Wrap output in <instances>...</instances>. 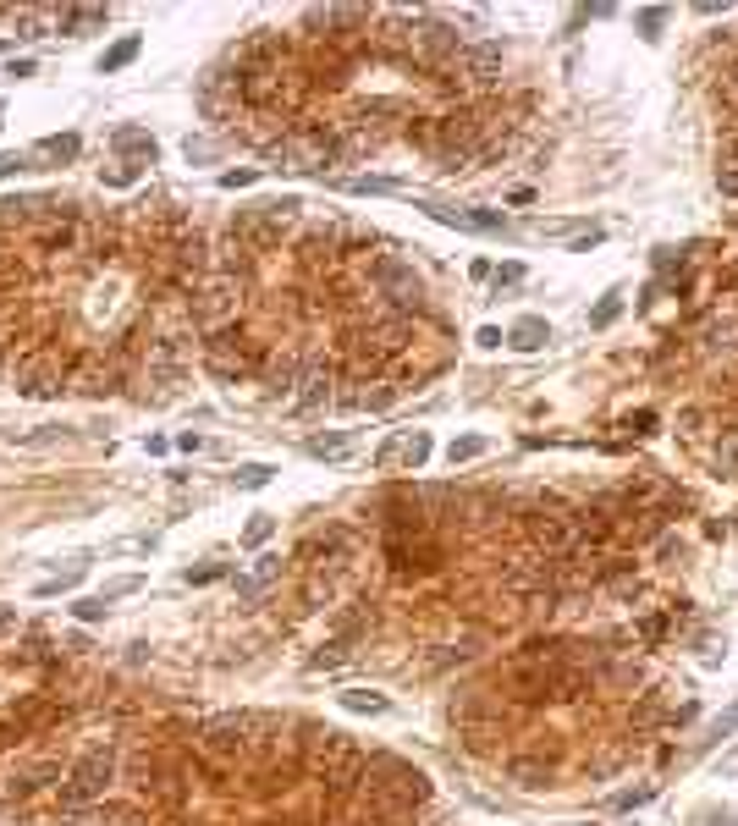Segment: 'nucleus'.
<instances>
[{
  "label": "nucleus",
  "instance_id": "f257e3e1",
  "mask_svg": "<svg viewBox=\"0 0 738 826\" xmlns=\"http://www.w3.org/2000/svg\"><path fill=\"white\" fill-rule=\"evenodd\" d=\"M408 144H419L441 171H463L479 161L485 149V133L469 111H446V116H413L408 121Z\"/></svg>",
  "mask_w": 738,
  "mask_h": 826
},
{
  "label": "nucleus",
  "instance_id": "f03ea898",
  "mask_svg": "<svg viewBox=\"0 0 738 826\" xmlns=\"http://www.w3.org/2000/svg\"><path fill=\"white\" fill-rule=\"evenodd\" d=\"M260 733H276V716H265V711H227V716L199 722L194 749H199V760L210 772H227V766H237V760L260 744Z\"/></svg>",
  "mask_w": 738,
  "mask_h": 826
},
{
  "label": "nucleus",
  "instance_id": "7ed1b4c3",
  "mask_svg": "<svg viewBox=\"0 0 738 826\" xmlns=\"http://www.w3.org/2000/svg\"><path fill=\"white\" fill-rule=\"evenodd\" d=\"M116 772H121V749L116 744H88L72 760V772L61 777V810L78 815L88 805H100L105 793H111V782H116Z\"/></svg>",
  "mask_w": 738,
  "mask_h": 826
},
{
  "label": "nucleus",
  "instance_id": "20e7f679",
  "mask_svg": "<svg viewBox=\"0 0 738 826\" xmlns=\"http://www.w3.org/2000/svg\"><path fill=\"white\" fill-rule=\"evenodd\" d=\"M204 364H210V375H215V380L237 386L243 375H253V369L265 364V353L248 342V331H243V326H215V331H210V342H204Z\"/></svg>",
  "mask_w": 738,
  "mask_h": 826
},
{
  "label": "nucleus",
  "instance_id": "39448f33",
  "mask_svg": "<svg viewBox=\"0 0 738 826\" xmlns=\"http://www.w3.org/2000/svg\"><path fill=\"white\" fill-rule=\"evenodd\" d=\"M408 22V55L419 61V67H452V55L463 50V39H458V28L452 22H435V17H425V12H413V17H402Z\"/></svg>",
  "mask_w": 738,
  "mask_h": 826
},
{
  "label": "nucleus",
  "instance_id": "423d86ee",
  "mask_svg": "<svg viewBox=\"0 0 738 826\" xmlns=\"http://www.w3.org/2000/svg\"><path fill=\"white\" fill-rule=\"evenodd\" d=\"M298 199L286 194V199H270V204H260V210H243L237 215V227H232V237L243 243V248H270V243H281V232L298 220Z\"/></svg>",
  "mask_w": 738,
  "mask_h": 826
},
{
  "label": "nucleus",
  "instance_id": "0eeeda50",
  "mask_svg": "<svg viewBox=\"0 0 738 826\" xmlns=\"http://www.w3.org/2000/svg\"><path fill=\"white\" fill-rule=\"evenodd\" d=\"M67 364H61V353H50V347H39V353H22L17 369H12V386L22 397H55V392H67Z\"/></svg>",
  "mask_w": 738,
  "mask_h": 826
},
{
  "label": "nucleus",
  "instance_id": "6e6552de",
  "mask_svg": "<svg viewBox=\"0 0 738 826\" xmlns=\"http://www.w3.org/2000/svg\"><path fill=\"white\" fill-rule=\"evenodd\" d=\"M375 287L392 309H425V281L408 260H397V253H380L375 260Z\"/></svg>",
  "mask_w": 738,
  "mask_h": 826
},
{
  "label": "nucleus",
  "instance_id": "1a4fd4ad",
  "mask_svg": "<svg viewBox=\"0 0 738 826\" xmlns=\"http://www.w3.org/2000/svg\"><path fill=\"white\" fill-rule=\"evenodd\" d=\"M386 562H392V574H397V579H430L446 557H441V540H430V534H408V540H386Z\"/></svg>",
  "mask_w": 738,
  "mask_h": 826
},
{
  "label": "nucleus",
  "instance_id": "9d476101",
  "mask_svg": "<svg viewBox=\"0 0 738 826\" xmlns=\"http://www.w3.org/2000/svg\"><path fill=\"white\" fill-rule=\"evenodd\" d=\"M34 243H39V253L45 260H61V253H78L83 248V215L72 210V204H55L39 227H34Z\"/></svg>",
  "mask_w": 738,
  "mask_h": 826
},
{
  "label": "nucleus",
  "instance_id": "9b49d317",
  "mask_svg": "<svg viewBox=\"0 0 738 826\" xmlns=\"http://www.w3.org/2000/svg\"><path fill=\"white\" fill-rule=\"evenodd\" d=\"M502 45L496 39H463V50L452 55V72L469 83V88H491L502 78Z\"/></svg>",
  "mask_w": 738,
  "mask_h": 826
},
{
  "label": "nucleus",
  "instance_id": "f8f14e48",
  "mask_svg": "<svg viewBox=\"0 0 738 826\" xmlns=\"http://www.w3.org/2000/svg\"><path fill=\"white\" fill-rule=\"evenodd\" d=\"M502 590L512 600H551L557 595V562H545V557H529L518 567H507L502 574Z\"/></svg>",
  "mask_w": 738,
  "mask_h": 826
},
{
  "label": "nucleus",
  "instance_id": "ddd939ff",
  "mask_svg": "<svg viewBox=\"0 0 738 826\" xmlns=\"http://www.w3.org/2000/svg\"><path fill=\"white\" fill-rule=\"evenodd\" d=\"M138 777H144L138 788L149 793L154 805H166V810H177V805H182V766H177L171 755H144Z\"/></svg>",
  "mask_w": 738,
  "mask_h": 826
},
{
  "label": "nucleus",
  "instance_id": "4468645a",
  "mask_svg": "<svg viewBox=\"0 0 738 826\" xmlns=\"http://www.w3.org/2000/svg\"><path fill=\"white\" fill-rule=\"evenodd\" d=\"M309 749H314V766H319V777H326V772H352V766H364V749L352 744L347 733H336V727H326V733H314V739H309Z\"/></svg>",
  "mask_w": 738,
  "mask_h": 826
},
{
  "label": "nucleus",
  "instance_id": "2eb2a0df",
  "mask_svg": "<svg viewBox=\"0 0 738 826\" xmlns=\"http://www.w3.org/2000/svg\"><path fill=\"white\" fill-rule=\"evenodd\" d=\"M336 369L331 364H309L303 375H298V392H293V402L303 408V413H314V408H331L336 402Z\"/></svg>",
  "mask_w": 738,
  "mask_h": 826
},
{
  "label": "nucleus",
  "instance_id": "dca6fc26",
  "mask_svg": "<svg viewBox=\"0 0 738 826\" xmlns=\"http://www.w3.org/2000/svg\"><path fill=\"white\" fill-rule=\"evenodd\" d=\"M430 452H435V441H430L425 430H408V435H392L386 447L375 452V468H392V463H408V468H425V463H430Z\"/></svg>",
  "mask_w": 738,
  "mask_h": 826
},
{
  "label": "nucleus",
  "instance_id": "f3484780",
  "mask_svg": "<svg viewBox=\"0 0 738 826\" xmlns=\"http://www.w3.org/2000/svg\"><path fill=\"white\" fill-rule=\"evenodd\" d=\"M121 386V369L116 364H105V359H78V369H72V380H67V392H78V397H105V392H116Z\"/></svg>",
  "mask_w": 738,
  "mask_h": 826
},
{
  "label": "nucleus",
  "instance_id": "a211bd4d",
  "mask_svg": "<svg viewBox=\"0 0 738 826\" xmlns=\"http://www.w3.org/2000/svg\"><path fill=\"white\" fill-rule=\"evenodd\" d=\"M369 22V12L364 6H309L303 12V28H326V34H319V39H342V28H364Z\"/></svg>",
  "mask_w": 738,
  "mask_h": 826
},
{
  "label": "nucleus",
  "instance_id": "6ab92c4d",
  "mask_svg": "<svg viewBox=\"0 0 738 826\" xmlns=\"http://www.w3.org/2000/svg\"><path fill=\"white\" fill-rule=\"evenodd\" d=\"M435 220H446V227H458V232H507V220L496 210H452V204H425Z\"/></svg>",
  "mask_w": 738,
  "mask_h": 826
},
{
  "label": "nucleus",
  "instance_id": "aec40b11",
  "mask_svg": "<svg viewBox=\"0 0 738 826\" xmlns=\"http://www.w3.org/2000/svg\"><path fill=\"white\" fill-rule=\"evenodd\" d=\"M298 359L293 353H265V364H260V380H265V392L270 397H293L298 392Z\"/></svg>",
  "mask_w": 738,
  "mask_h": 826
},
{
  "label": "nucleus",
  "instance_id": "412c9836",
  "mask_svg": "<svg viewBox=\"0 0 738 826\" xmlns=\"http://www.w3.org/2000/svg\"><path fill=\"white\" fill-rule=\"evenodd\" d=\"M507 777L518 782V788H551L557 782V772H551V760H545V755H512L507 760Z\"/></svg>",
  "mask_w": 738,
  "mask_h": 826
},
{
  "label": "nucleus",
  "instance_id": "4be33fe9",
  "mask_svg": "<svg viewBox=\"0 0 738 826\" xmlns=\"http://www.w3.org/2000/svg\"><path fill=\"white\" fill-rule=\"evenodd\" d=\"M45 782H61V760H34L28 772H17L12 788H6V799H28V793H39Z\"/></svg>",
  "mask_w": 738,
  "mask_h": 826
},
{
  "label": "nucleus",
  "instance_id": "5701e85b",
  "mask_svg": "<svg viewBox=\"0 0 738 826\" xmlns=\"http://www.w3.org/2000/svg\"><path fill=\"white\" fill-rule=\"evenodd\" d=\"M111 144H116V154H121L127 166H138V161L149 166V161H154V138L144 133V127H116V133H111Z\"/></svg>",
  "mask_w": 738,
  "mask_h": 826
},
{
  "label": "nucleus",
  "instance_id": "b1692460",
  "mask_svg": "<svg viewBox=\"0 0 738 826\" xmlns=\"http://www.w3.org/2000/svg\"><path fill=\"white\" fill-rule=\"evenodd\" d=\"M61 34H88V28H105V6H61L55 12Z\"/></svg>",
  "mask_w": 738,
  "mask_h": 826
},
{
  "label": "nucleus",
  "instance_id": "393cba45",
  "mask_svg": "<svg viewBox=\"0 0 738 826\" xmlns=\"http://www.w3.org/2000/svg\"><path fill=\"white\" fill-rule=\"evenodd\" d=\"M507 342L518 347V353H540V347L551 342V326H545V320H535V314H524V320L507 331Z\"/></svg>",
  "mask_w": 738,
  "mask_h": 826
},
{
  "label": "nucleus",
  "instance_id": "a878e982",
  "mask_svg": "<svg viewBox=\"0 0 738 826\" xmlns=\"http://www.w3.org/2000/svg\"><path fill=\"white\" fill-rule=\"evenodd\" d=\"M78 133H55V138H39L34 149H28V161H61V166H67V161H78Z\"/></svg>",
  "mask_w": 738,
  "mask_h": 826
},
{
  "label": "nucleus",
  "instance_id": "bb28decb",
  "mask_svg": "<svg viewBox=\"0 0 738 826\" xmlns=\"http://www.w3.org/2000/svg\"><path fill=\"white\" fill-rule=\"evenodd\" d=\"M276 574H281V557H260V562H253L248 574L237 579V595H243V600H253V595H260V590H265Z\"/></svg>",
  "mask_w": 738,
  "mask_h": 826
},
{
  "label": "nucleus",
  "instance_id": "cd10ccee",
  "mask_svg": "<svg viewBox=\"0 0 738 826\" xmlns=\"http://www.w3.org/2000/svg\"><path fill=\"white\" fill-rule=\"evenodd\" d=\"M138 34H127V39H116L105 55H100V72H121V67H133V61H138Z\"/></svg>",
  "mask_w": 738,
  "mask_h": 826
},
{
  "label": "nucleus",
  "instance_id": "c85d7f7f",
  "mask_svg": "<svg viewBox=\"0 0 738 826\" xmlns=\"http://www.w3.org/2000/svg\"><path fill=\"white\" fill-rule=\"evenodd\" d=\"M17 661H22V666H50V661H55V650H50V640H45L39 628L17 645Z\"/></svg>",
  "mask_w": 738,
  "mask_h": 826
},
{
  "label": "nucleus",
  "instance_id": "c756f323",
  "mask_svg": "<svg viewBox=\"0 0 738 826\" xmlns=\"http://www.w3.org/2000/svg\"><path fill=\"white\" fill-rule=\"evenodd\" d=\"M342 187H347V194H402L408 182H397V177H352Z\"/></svg>",
  "mask_w": 738,
  "mask_h": 826
},
{
  "label": "nucleus",
  "instance_id": "7c9ffc66",
  "mask_svg": "<svg viewBox=\"0 0 738 826\" xmlns=\"http://www.w3.org/2000/svg\"><path fill=\"white\" fill-rule=\"evenodd\" d=\"M347 656H352V633H336L331 645H319V656H314L309 666H342Z\"/></svg>",
  "mask_w": 738,
  "mask_h": 826
},
{
  "label": "nucleus",
  "instance_id": "2f4dec72",
  "mask_svg": "<svg viewBox=\"0 0 738 826\" xmlns=\"http://www.w3.org/2000/svg\"><path fill=\"white\" fill-rule=\"evenodd\" d=\"M61 435H67L61 425H39V430H22V435H17V447H28V452H45V447H55Z\"/></svg>",
  "mask_w": 738,
  "mask_h": 826
},
{
  "label": "nucleus",
  "instance_id": "473e14b6",
  "mask_svg": "<svg viewBox=\"0 0 738 826\" xmlns=\"http://www.w3.org/2000/svg\"><path fill=\"white\" fill-rule=\"evenodd\" d=\"M352 452V435H314L309 441V458H347Z\"/></svg>",
  "mask_w": 738,
  "mask_h": 826
},
{
  "label": "nucleus",
  "instance_id": "72a5a7b5",
  "mask_svg": "<svg viewBox=\"0 0 738 826\" xmlns=\"http://www.w3.org/2000/svg\"><path fill=\"white\" fill-rule=\"evenodd\" d=\"M342 706H347V711H369V716H380V711H386V694H369V689H347V694H342Z\"/></svg>",
  "mask_w": 738,
  "mask_h": 826
},
{
  "label": "nucleus",
  "instance_id": "f704fd0d",
  "mask_svg": "<svg viewBox=\"0 0 738 826\" xmlns=\"http://www.w3.org/2000/svg\"><path fill=\"white\" fill-rule=\"evenodd\" d=\"M474 458H485V441H479V435H463V441H452V447H446V463H474Z\"/></svg>",
  "mask_w": 738,
  "mask_h": 826
},
{
  "label": "nucleus",
  "instance_id": "c9c22d12",
  "mask_svg": "<svg viewBox=\"0 0 738 826\" xmlns=\"http://www.w3.org/2000/svg\"><path fill=\"white\" fill-rule=\"evenodd\" d=\"M618 314H623V298H618V293H606V298L595 303V314H590V326H595V331H606V326L618 320Z\"/></svg>",
  "mask_w": 738,
  "mask_h": 826
},
{
  "label": "nucleus",
  "instance_id": "e433bc0d",
  "mask_svg": "<svg viewBox=\"0 0 738 826\" xmlns=\"http://www.w3.org/2000/svg\"><path fill=\"white\" fill-rule=\"evenodd\" d=\"M667 628H672V617H667V612H651L645 623H639V640H645V645H661Z\"/></svg>",
  "mask_w": 738,
  "mask_h": 826
},
{
  "label": "nucleus",
  "instance_id": "4c0bfd02",
  "mask_svg": "<svg viewBox=\"0 0 738 826\" xmlns=\"http://www.w3.org/2000/svg\"><path fill=\"white\" fill-rule=\"evenodd\" d=\"M237 485H243V491H265V485H270V468H265V463H243V468H237Z\"/></svg>",
  "mask_w": 738,
  "mask_h": 826
},
{
  "label": "nucleus",
  "instance_id": "58836bf2",
  "mask_svg": "<svg viewBox=\"0 0 738 826\" xmlns=\"http://www.w3.org/2000/svg\"><path fill=\"white\" fill-rule=\"evenodd\" d=\"M634 22H639V34H645V39H661V22H667V6H645V12H639Z\"/></svg>",
  "mask_w": 738,
  "mask_h": 826
},
{
  "label": "nucleus",
  "instance_id": "ea45409f",
  "mask_svg": "<svg viewBox=\"0 0 738 826\" xmlns=\"http://www.w3.org/2000/svg\"><path fill=\"white\" fill-rule=\"evenodd\" d=\"M270 534H276V518H265V513H260V518H253V524L243 529V546H265Z\"/></svg>",
  "mask_w": 738,
  "mask_h": 826
},
{
  "label": "nucleus",
  "instance_id": "a19ab883",
  "mask_svg": "<svg viewBox=\"0 0 738 826\" xmlns=\"http://www.w3.org/2000/svg\"><path fill=\"white\" fill-rule=\"evenodd\" d=\"M138 171H144V166H127V161H116V166H111V171H100V177H105L111 187H133V182H138Z\"/></svg>",
  "mask_w": 738,
  "mask_h": 826
},
{
  "label": "nucleus",
  "instance_id": "79ce46f5",
  "mask_svg": "<svg viewBox=\"0 0 738 826\" xmlns=\"http://www.w3.org/2000/svg\"><path fill=\"white\" fill-rule=\"evenodd\" d=\"M138 590V574H127V579H111L105 590H100V600H105V607H111V600H121V595H133Z\"/></svg>",
  "mask_w": 738,
  "mask_h": 826
},
{
  "label": "nucleus",
  "instance_id": "37998d69",
  "mask_svg": "<svg viewBox=\"0 0 738 826\" xmlns=\"http://www.w3.org/2000/svg\"><path fill=\"white\" fill-rule=\"evenodd\" d=\"M623 430H628V435H651V430H656V413H651V408L628 413V419H623Z\"/></svg>",
  "mask_w": 738,
  "mask_h": 826
},
{
  "label": "nucleus",
  "instance_id": "c03bdc74",
  "mask_svg": "<svg viewBox=\"0 0 738 826\" xmlns=\"http://www.w3.org/2000/svg\"><path fill=\"white\" fill-rule=\"evenodd\" d=\"M72 617H78V623H100V617H105V600H100V595L78 600V607H72Z\"/></svg>",
  "mask_w": 738,
  "mask_h": 826
},
{
  "label": "nucleus",
  "instance_id": "a18cd8bd",
  "mask_svg": "<svg viewBox=\"0 0 738 826\" xmlns=\"http://www.w3.org/2000/svg\"><path fill=\"white\" fill-rule=\"evenodd\" d=\"M733 463H738V430H733V435H727V441H717V468H722V474H727V468H733Z\"/></svg>",
  "mask_w": 738,
  "mask_h": 826
},
{
  "label": "nucleus",
  "instance_id": "49530a36",
  "mask_svg": "<svg viewBox=\"0 0 738 826\" xmlns=\"http://www.w3.org/2000/svg\"><path fill=\"white\" fill-rule=\"evenodd\" d=\"M220 574H227V567H220V562H204V567H194V574H187V584H215Z\"/></svg>",
  "mask_w": 738,
  "mask_h": 826
},
{
  "label": "nucleus",
  "instance_id": "de8ad7c7",
  "mask_svg": "<svg viewBox=\"0 0 738 826\" xmlns=\"http://www.w3.org/2000/svg\"><path fill=\"white\" fill-rule=\"evenodd\" d=\"M656 788H634V793H618V810H634V805H651Z\"/></svg>",
  "mask_w": 738,
  "mask_h": 826
},
{
  "label": "nucleus",
  "instance_id": "09e8293b",
  "mask_svg": "<svg viewBox=\"0 0 738 826\" xmlns=\"http://www.w3.org/2000/svg\"><path fill=\"white\" fill-rule=\"evenodd\" d=\"M182 154H187V161H210L215 149H210V138H187V144H182Z\"/></svg>",
  "mask_w": 738,
  "mask_h": 826
},
{
  "label": "nucleus",
  "instance_id": "8fccbe9b",
  "mask_svg": "<svg viewBox=\"0 0 738 826\" xmlns=\"http://www.w3.org/2000/svg\"><path fill=\"white\" fill-rule=\"evenodd\" d=\"M518 281H524V265H502V270H496V293H502V287H518Z\"/></svg>",
  "mask_w": 738,
  "mask_h": 826
},
{
  "label": "nucleus",
  "instance_id": "3c124183",
  "mask_svg": "<svg viewBox=\"0 0 738 826\" xmlns=\"http://www.w3.org/2000/svg\"><path fill=\"white\" fill-rule=\"evenodd\" d=\"M28 166V154H0V177H17Z\"/></svg>",
  "mask_w": 738,
  "mask_h": 826
},
{
  "label": "nucleus",
  "instance_id": "603ef678",
  "mask_svg": "<svg viewBox=\"0 0 738 826\" xmlns=\"http://www.w3.org/2000/svg\"><path fill=\"white\" fill-rule=\"evenodd\" d=\"M177 447H182V452H199V447H204V435H199V430H182V435H177Z\"/></svg>",
  "mask_w": 738,
  "mask_h": 826
},
{
  "label": "nucleus",
  "instance_id": "864d4df0",
  "mask_svg": "<svg viewBox=\"0 0 738 826\" xmlns=\"http://www.w3.org/2000/svg\"><path fill=\"white\" fill-rule=\"evenodd\" d=\"M253 177H260V171H227V177H220V187H248Z\"/></svg>",
  "mask_w": 738,
  "mask_h": 826
},
{
  "label": "nucleus",
  "instance_id": "5fc2aeb1",
  "mask_svg": "<svg viewBox=\"0 0 738 826\" xmlns=\"http://www.w3.org/2000/svg\"><path fill=\"white\" fill-rule=\"evenodd\" d=\"M705 826H738V815H733V810H722V815H705Z\"/></svg>",
  "mask_w": 738,
  "mask_h": 826
},
{
  "label": "nucleus",
  "instance_id": "6e6d98bb",
  "mask_svg": "<svg viewBox=\"0 0 738 826\" xmlns=\"http://www.w3.org/2000/svg\"><path fill=\"white\" fill-rule=\"evenodd\" d=\"M12 628H17V612H0V640H6Z\"/></svg>",
  "mask_w": 738,
  "mask_h": 826
},
{
  "label": "nucleus",
  "instance_id": "4d7b16f0",
  "mask_svg": "<svg viewBox=\"0 0 738 826\" xmlns=\"http://www.w3.org/2000/svg\"><path fill=\"white\" fill-rule=\"evenodd\" d=\"M733 772H738V749H733V755L722 760V777H733Z\"/></svg>",
  "mask_w": 738,
  "mask_h": 826
},
{
  "label": "nucleus",
  "instance_id": "13d9d810",
  "mask_svg": "<svg viewBox=\"0 0 738 826\" xmlns=\"http://www.w3.org/2000/svg\"><path fill=\"white\" fill-rule=\"evenodd\" d=\"M0 364H6V342H0Z\"/></svg>",
  "mask_w": 738,
  "mask_h": 826
},
{
  "label": "nucleus",
  "instance_id": "bf43d9fd",
  "mask_svg": "<svg viewBox=\"0 0 738 826\" xmlns=\"http://www.w3.org/2000/svg\"><path fill=\"white\" fill-rule=\"evenodd\" d=\"M265 826H286V821H265Z\"/></svg>",
  "mask_w": 738,
  "mask_h": 826
}]
</instances>
